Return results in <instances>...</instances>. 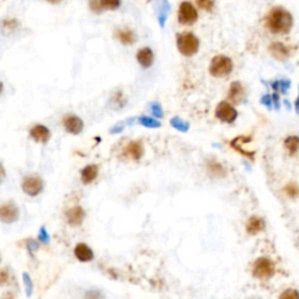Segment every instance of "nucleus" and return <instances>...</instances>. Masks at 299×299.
<instances>
[{
	"mask_svg": "<svg viewBox=\"0 0 299 299\" xmlns=\"http://www.w3.org/2000/svg\"><path fill=\"white\" fill-rule=\"evenodd\" d=\"M294 26L291 13L282 8H274L266 16V27L274 34H286Z\"/></svg>",
	"mask_w": 299,
	"mask_h": 299,
	"instance_id": "nucleus-1",
	"label": "nucleus"
},
{
	"mask_svg": "<svg viewBox=\"0 0 299 299\" xmlns=\"http://www.w3.org/2000/svg\"><path fill=\"white\" fill-rule=\"evenodd\" d=\"M176 46H178V50L182 55L192 56L199 50L200 41L193 33L185 32L176 36Z\"/></svg>",
	"mask_w": 299,
	"mask_h": 299,
	"instance_id": "nucleus-2",
	"label": "nucleus"
},
{
	"mask_svg": "<svg viewBox=\"0 0 299 299\" xmlns=\"http://www.w3.org/2000/svg\"><path fill=\"white\" fill-rule=\"evenodd\" d=\"M232 68H234V64H232L230 58L226 56V55H218L210 61V72L215 78H224L230 74Z\"/></svg>",
	"mask_w": 299,
	"mask_h": 299,
	"instance_id": "nucleus-3",
	"label": "nucleus"
},
{
	"mask_svg": "<svg viewBox=\"0 0 299 299\" xmlns=\"http://www.w3.org/2000/svg\"><path fill=\"white\" fill-rule=\"evenodd\" d=\"M274 271H276V268H274V262L266 257H260L254 263L252 274L260 280H268V278L272 277Z\"/></svg>",
	"mask_w": 299,
	"mask_h": 299,
	"instance_id": "nucleus-4",
	"label": "nucleus"
},
{
	"mask_svg": "<svg viewBox=\"0 0 299 299\" xmlns=\"http://www.w3.org/2000/svg\"><path fill=\"white\" fill-rule=\"evenodd\" d=\"M178 20L182 25H192L198 20V11L188 2H182L179 8Z\"/></svg>",
	"mask_w": 299,
	"mask_h": 299,
	"instance_id": "nucleus-5",
	"label": "nucleus"
},
{
	"mask_svg": "<svg viewBox=\"0 0 299 299\" xmlns=\"http://www.w3.org/2000/svg\"><path fill=\"white\" fill-rule=\"evenodd\" d=\"M215 116L224 123H232L238 118V111L230 103L220 102L215 110Z\"/></svg>",
	"mask_w": 299,
	"mask_h": 299,
	"instance_id": "nucleus-6",
	"label": "nucleus"
},
{
	"mask_svg": "<svg viewBox=\"0 0 299 299\" xmlns=\"http://www.w3.org/2000/svg\"><path fill=\"white\" fill-rule=\"evenodd\" d=\"M44 182L39 176H27L22 182L24 193L30 196H36L42 192Z\"/></svg>",
	"mask_w": 299,
	"mask_h": 299,
	"instance_id": "nucleus-7",
	"label": "nucleus"
},
{
	"mask_svg": "<svg viewBox=\"0 0 299 299\" xmlns=\"http://www.w3.org/2000/svg\"><path fill=\"white\" fill-rule=\"evenodd\" d=\"M19 218V208L13 202H6L0 207V220L4 224H13Z\"/></svg>",
	"mask_w": 299,
	"mask_h": 299,
	"instance_id": "nucleus-8",
	"label": "nucleus"
},
{
	"mask_svg": "<svg viewBox=\"0 0 299 299\" xmlns=\"http://www.w3.org/2000/svg\"><path fill=\"white\" fill-rule=\"evenodd\" d=\"M64 126L68 134H80L83 131V122L75 114H68L64 118Z\"/></svg>",
	"mask_w": 299,
	"mask_h": 299,
	"instance_id": "nucleus-9",
	"label": "nucleus"
},
{
	"mask_svg": "<svg viewBox=\"0 0 299 299\" xmlns=\"http://www.w3.org/2000/svg\"><path fill=\"white\" fill-rule=\"evenodd\" d=\"M86 218V212L82 207L76 206L72 207L70 210H67L66 213V220L72 227H78V226L82 224V222L84 221Z\"/></svg>",
	"mask_w": 299,
	"mask_h": 299,
	"instance_id": "nucleus-10",
	"label": "nucleus"
},
{
	"mask_svg": "<svg viewBox=\"0 0 299 299\" xmlns=\"http://www.w3.org/2000/svg\"><path fill=\"white\" fill-rule=\"evenodd\" d=\"M30 136L36 142H42V144H46V142L50 139V128L44 126V125L38 124V125H34V126L30 128Z\"/></svg>",
	"mask_w": 299,
	"mask_h": 299,
	"instance_id": "nucleus-11",
	"label": "nucleus"
},
{
	"mask_svg": "<svg viewBox=\"0 0 299 299\" xmlns=\"http://www.w3.org/2000/svg\"><path fill=\"white\" fill-rule=\"evenodd\" d=\"M125 154L132 160H139L144 154V146L140 140L130 142L125 148Z\"/></svg>",
	"mask_w": 299,
	"mask_h": 299,
	"instance_id": "nucleus-12",
	"label": "nucleus"
},
{
	"mask_svg": "<svg viewBox=\"0 0 299 299\" xmlns=\"http://www.w3.org/2000/svg\"><path fill=\"white\" fill-rule=\"evenodd\" d=\"M74 255L80 262H90L94 260V252L86 243H78L75 246Z\"/></svg>",
	"mask_w": 299,
	"mask_h": 299,
	"instance_id": "nucleus-13",
	"label": "nucleus"
},
{
	"mask_svg": "<svg viewBox=\"0 0 299 299\" xmlns=\"http://www.w3.org/2000/svg\"><path fill=\"white\" fill-rule=\"evenodd\" d=\"M243 97H244V88H243L242 83L238 81L232 82L228 92L229 100H232V102L235 104H238L241 103Z\"/></svg>",
	"mask_w": 299,
	"mask_h": 299,
	"instance_id": "nucleus-14",
	"label": "nucleus"
},
{
	"mask_svg": "<svg viewBox=\"0 0 299 299\" xmlns=\"http://www.w3.org/2000/svg\"><path fill=\"white\" fill-rule=\"evenodd\" d=\"M154 52H152L151 48L145 47L142 48L140 50H138L137 53V61L138 64L144 68H150L154 64Z\"/></svg>",
	"mask_w": 299,
	"mask_h": 299,
	"instance_id": "nucleus-15",
	"label": "nucleus"
},
{
	"mask_svg": "<svg viewBox=\"0 0 299 299\" xmlns=\"http://www.w3.org/2000/svg\"><path fill=\"white\" fill-rule=\"evenodd\" d=\"M266 228V222L262 218H258V216H252L246 222V232L250 235H256L258 234L263 230V229Z\"/></svg>",
	"mask_w": 299,
	"mask_h": 299,
	"instance_id": "nucleus-16",
	"label": "nucleus"
},
{
	"mask_svg": "<svg viewBox=\"0 0 299 299\" xmlns=\"http://www.w3.org/2000/svg\"><path fill=\"white\" fill-rule=\"evenodd\" d=\"M98 176V168L96 165H88L81 171V182L84 185L92 184Z\"/></svg>",
	"mask_w": 299,
	"mask_h": 299,
	"instance_id": "nucleus-17",
	"label": "nucleus"
},
{
	"mask_svg": "<svg viewBox=\"0 0 299 299\" xmlns=\"http://www.w3.org/2000/svg\"><path fill=\"white\" fill-rule=\"evenodd\" d=\"M271 55L277 60H285L288 56V50L286 46H284L280 42H274L269 48Z\"/></svg>",
	"mask_w": 299,
	"mask_h": 299,
	"instance_id": "nucleus-18",
	"label": "nucleus"
},
{
	"mask_svg": "<svg viewBox=\"0 0 299 299\" xmlns=\"http://www.w3.org/2000/svg\"><path fill=\"white\" fill-rule=\"evenodd\" d=\"M250 142V138L243 137V136H241V137H238V138H235L234 140H232L230 146L232 148H235L236 151H238L240 154H242L243 156H246V157L252 158L254 157V152H248L246 150L243 148V145H244L246 142Z\"/></svg>",
	"mask_w": 299,
	"mask_h": 299,
	"instance_id": "nucleus-19",
	"label": "nucleus"
},
{
	"mask_svg": "<svg viewBox=\"0 0 299 299\" xmlns=\"http://www.w3.org/2000/svg\"><path fill=\"white\" fill-rule=\"evenodd\" d=\"M170 8H171V6H170L168 0H160V4H159V11H158V22H159V26H160L162 28H164L165 27L166 20H168V16L170 13Z\"/></svg>",
	"mask_w": 299,
	"mask_h": 299,
	"instance_id": "nucleus-20",
	"label": "nucleus"
},
{
	"mask_svg": "<svg viewBox=\"0 0 299 299\" xmlns=\"http://www.w3.org/2000/svg\"><path fill=\"white\" fill-rule=\"evenodd\" d=\"M117 38L122 44H132L136 41L134 33L130 30H120L117 32Z\"/></svg>",
	"mask_w": 299,
	"mask_h": 299,
	"instance_id": "nucleus-21",
	"label": "nucleus"
},
{
	"mask_svg": "<svg viewBox=\"0 0 299 299\" xmlns=\"http://www.w3.org/2000/svg\"><path fill=\"white\" fill-rule=\"evenodd\" d=\"M208 171H210L212 176H218V178L226 176V170L224 168V166L215 160H210L208 162Z\"/></svg>",
	"mask_w": 299,
	"mask_h": 299,
	"instance_id": "nucleus-22",
	"label": "nucleus"
},
{
	"mask_svg": "<svg viewBox=\"0 0 299 299\" xmlns=\"http://www.w3.org/2000/svg\"><path fill=\"white\" fill-rule=\"evenodd\" d=\"M284 145L291 154H296L299 150V137H297V136H290V137L285 139Z\"/></svg>",
	"mask_w": 299,
	"mask_h": 299,
	"instance_id": "nucleus-23",
	"label": "nucleus"
},
{
	"mask_svg": "<svg viewBox=\"0 0 299 299\" xmlns=\"http://www.w3.org/2000/svg\"><path fill=\"white\" fill-rule=\"evenodd\" d=\"M139 124L142 125L144 128H157L162 126V123L159 120H156V118L148 117V116H142L138 118Z\"/></svg>",
	"mask_w": 299,
	"mask_h": 299,
	"instance_id": "nucleus-24",
	"label": "nucleus"
},
{
	"mask_svg": "<svg viewBox=\"0 0 299 299\" xmlns=\"http://www.w3.org/2000/svg\"><path fill=\"white\" fill-rule=\"evenodd\" d=\"M170 123H171V125L176 128V130H178L180 132H187L190 130V124L187 123L186 120H182L180 117H173Z\"/></svg>",
	"mask_w": 299,
	"mask_h": 299,
	"instance_id": "nucleus-25",
	"label": "nucleus"
},
{
	"mask_svg": "<svg viewBox=\"0 0 299 299\" xmlns=\"http://www.w3.org/2000/svg\"><path fill=\"white\" fill-rule=\"evenodd\" d=\"M100 8L114 11L120 6V0H98Z\"/></svg>",
	"mask_w": 299,
	"mask_h": 299,
	"instance_id": "nucleus-26",
	"label": "nucleus"
},
{
	"mask_svg": "<svg viewBox=\"0 0 299 299\" xmlns=\"http://www.w3.org/2000/svg\"><path fill=\"white\" fill-rule=\"evenodd\" d=\"M22 282H24V285H25L26 296H27V297H30V296L33 294L34 286H33L32 278H30V276L27 272H24L22 274Z\"/></svg>",
	"mask_w": 299,
	"mask_h": 299,
	"instance_id": "nucleus-27",
	"label": "nucleus"
},
{
	"mask_svg": "<svg viewBox=\"0 0 299 299\" xmlns=\"http://www.w3.org/2000/svg\"><path fill=\"white\" fill-rule=\"evenodd\" d=\"M150 110H151V112L154 117L157 118L164 117V110H162V106L157 102H152L150 104Z\"/></svg>",
	"mask_w": 299,
	"mask_h": 299,
	"instance_id": "nucleus-28",
	"label": "nucleus"
},
{
	"mask_svg": "<svg viewBox=\"0 0 299 299\" xmlns=\"http://www.w3.org/2000/svg\"><path fill=\"white\" fill-rule=\"evenodd\" d=\"M280 299H299V294L294 288H288L280 294Z\"/></svg>",
	"mask_w": 299,
	"mask_h": 299,
	"instance_id": "nucleus-29",
	"label": "nucleus"
},
{
	"mask_svg": "<svg viewBox=\"0 0 299 299\" xmlns=\"http://www.w3.org/2000/svg\"><path fill=\"white\" fill-rule=\"evenodd\" d=\"M285 193L288 194V196L291 198H296L299 194V188L297 187L296 184H288L286 187H285Z\"/></svg>",
	"mask_w": 299,
	"mask_h": 299,
	"instance_id": "nucleus-30",
	"label": "nucleus"
},
{
	"mask_svg": "<svg viewBox=\"0 0 299 299\" xmlns=\"http://www.w3.org/2000/svg\"><path fill=\"white\" fill-rule=\"evenodd\" d=\"M38 238H39L40 242L44 243V244H46V243H50V234H48V232H47L46 228L41 227L39 229V234H38Z\"/></svg>",
	"mask_w": 299,
	"mask_h": 299,
	"instance_id": "nucleus-31",
	"label": "nucleus"
},
{
	"mask_svg": "<svg viewBox=\"0 0 299 299\" xmlns=\"http://www.w3.org/2000/svg\"><path fill=\"white\" fill-rule=\"evenodd\" d=\"M196 4L200 8L206 10V11H212L214 8L213 0H196Z\"/></svg>",
	"mask_w": 299,
	"mask_h": 299,
	"instance_id": "nucleus-32",
	"label": "nucleus"
},
{
	"mask_svg": "<svg viewBox=\"0 0 299 299\" xmlns=\"http://www.w3.org/2000/svg\"><path fill=\"white\" fill-rule=\"evenodd\" d=\"M124 130V123H118L117 125H114V126L111 128L110 132L111 134H120Z\"/></svg>",
	"mask_w": 299,
	"mask_h": 299,
	"instance_id": "nucleus-33",
	"label": "nucleus"
},
{
	"mask_svg": "<svg viewBox=\"0 0 299 299\" xmlns=\"http://www.w3.org/2000/svg\"><path fill=\"white\" fill-rule=\"evenodd\" d=\"M260 102H262L264 104V106H271V96H269V95L263 96V98L260 100Z\"/></svg>",
	"mask_w": 299,
	"mask_h": 299,
	"instance_id": "nucleus-34",
	"label": "nucleus"
},
{
	"mask_svg": "<svg viewBox=\"0 0 299 299\" xmlns=\"http://www.w3.org/2000/svg\"><path fill=\"white\" fill-rule=\"evenodd\" d=\"M86 298L88 299H100V296L98 292H88V294H86Z\"/></svg>",
	"mask_w": 299,
	"mask_h": 299,
	"instance_id": "nucleus-35",
	"label": "nucleus"
},
{
	"mask_svg": "<svg viewBox=\"0 0 299 299\" xmlns=\"http://www.w3.org/2000/svg\"><path fill=\"white\" fill-rule=\"evenodd\" d=\"M6 280V272L5 271H2V284H4Z\"/></svg>",
	"mask_w": 299,
	"mask_h": 299,
	"instance_id": "nucleus-36",
	"label": "nucleus"
},
{
	"mask_svg": "<svg viewBox=\"0 0 299 299\" xmlns=\"http://www.w3.org/2000/svg\"><path fill=\"white\" fill-rule=\"evenodd\" d=\"M46 2H50V4H58V2H61L62 0H46Z\"/></svg>",
	"mask_w": 299,
	"mask_h": 299,
	"instance_id": "nucleus-37",
	"label": "nucleus"
},
{
	"mask_svg": "<svg viewBox=\"0 0 299 299\" xmlns=\"http://www.w3.org/2000/svg\"><path fill=\"white\" fill-rule=\"evenodd\" d=\"M296 109L299 111V95H298V98L296 100Z\"/></svg>",
	"mask_w": 299,
	"mask_h": 299,
	"instance_id": "nucleus-38",
	"label": "nucleus"
}]
</instances>
